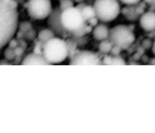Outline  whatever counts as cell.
I'll use <instances>...</instances> for the list:
<instances>
[{"label":"cell","mask_w":155,"mask_h":133,"mask_svg":"<svg viewBox=\"0 0 155 133\" xmlns=\"http://www.w3.org/2000/svg\"><path fill=\"white\" fill-rule=\"evenodd\" d=\"M18 24L16 4L13 0H0L1 45L10 41Z\"/></svg>","instance_id":"1"},{"label":"cell","mask_w":155,"mask_h":133,"mask_svg":"<svg viewBox=\"0 0 155 133\" xmlns=\"http://www.w3.org/2000/svg\"><path fill=\"white\" fill-rule=\"evenodd\" d=\"M42 55L49 64L64 62L68 57L67 42L60 37H53L44 45Z\"/></svg>","instance_id":"2"},{"label":"cell","mask_w":155,"mask_h":133,"mask_svg":"<svg viewBox=\"0 0 155 133\" xmlns=\"http://www.w3.org/2000/svg\"><path fill=\"white\" fill-rule=\"evenodd\" d=\"M119 0H95L93 7L96 16L102 22H110L116 19L120 11Z\"/></svg>","instance_id":"3"},{"label":"cell","mask_w":155,"mask_h":133,"mask_svg":"<svg viewBox=\"0 0 155 133\" xmlns=\"http://www.w3.org/2000/svg\"><path fill=\"white\" fill-rule=\"evenodd\" d=\"M108 39L114 45L122 49L130 47L135 41V35L131 29L124 24H117L110 29Z\"/></svg>","instance_id":"4"},{"label":"cell","mask_w":155,"mask_h":133,"mask_svg":"<svg viewBox=\"0 0 155 133\" xmlns=\"http://www.w3.org/2000/svg\"><path fill=\"white\" fill-rule=\"evenodd\" d=\"M61 21L64 28L70 33L84 27L86 24L81 11L76 6L62 10Z\"/></svg>","instance_id":"5"},{"label":"cell","mask_w":155,"mask_h":133,"mask_svg":"<svg viewBox=\"0 0 155 133\" xmlns=\"http://www.w3.org/2000/svg\"><path fill=\"white\" fill-rule=\"evenodd\" d=\"M26 8L28 15L35 20L47 19L53 9L51 0H28Z\"/></svg>","instance_id":"6"},{"label":"cell","mask_w":155,"mask_h":133,"mask_svg":"<svg viewBox=\"0 0 155 133\" xmlns=\"http://www.w3.org/2000/svg\"><path fill=\"white\" fill-rule=\"evenodd\" d=\"M101 63V59L98 55L91 51L82 50L78 51L73 56L70 62V65H99Z\"/></svg>","instance_id":"7"},{"label":"cell","mask_w":155,"mask_h":133,"mask_svg":"<svg viewBox=\"0 0 155 133\" xmlns=\"http://www.w3.org/2000/svg\"><path fill=\"white\" fill-rule=\"evenodd\" d=\"M61 10L60 8L55 7L47 18L48 28L51 29L56 34L62 36L67 32L63 27L61 21Z\"/></svg>","instance_id":"8"},{"label":"cell","mask_w":155,"mask_h":133,"mask_svg":"<svg viewBox=\"0 0 155 133\" xmlns=\"http://www.w3.org/2000/svg\"><path fill=\"white\" fill-rule=\"evenodd\" d=\"M140 27L146 32L155 30V11H147L142 13L139 18Z\"/></svg>","instance_id":"9"},{"label":"cell","mask_w":155,"mask_h":133,"mask_svg":"<svg viewBox=\"0 0 155 133\" xmlns=\"http://www.w3.org/2000/svg\"><path fill=\"white\" fill-rule=\"evenodd\" d=\"M22 65H50L42 54L31 53L26 55L22 60Z\"/></svg>","instance_id":"10"},{"label":"cell","mask_w":155,"mask_h":133,"mask_svg":"<svg viewBox=\"0 0 155 133\" xmlns=\"http://www.w3.org/2000/svg\"><path fill=\"white\" fill-rule=\"evenodd\" d=\"M110 29L104 24H98L92 31L94 39L99 42L108 39Z\"/></svg>","instance_id":"11"},{"label":"cell","mask_w":155,"mask_h":133,"mask_svg":"<svg viewBox=\"0 0 155 133\" xmlns=\"http://www.w3.org/2000/svg\"><path fill=\"white\" fill-rule=\"evenodd\" d=\"M56 34L50 28H46L42 29L39 31L37 35V39L39 42L43 45L50 39L55 37Z\"/></svg>","instance_id":"12"},{"label":"cell","mask_w":155,"mask_h":133,"mask_svg":"<svg viewBox=\"0 0 155 133\" xmlns=\"http://www.w3.org/2000/svg\"><path fill=\"white\" fill-rule=\"evenodd\" d=\"M82 16L85 21H88L89 19L93 18L96 16V13L94 8L93 5H85L81 10Z\"/></svg>","instance_id":"13"},{"label":"cell","mask_w":155,"mask_h":133,"mask_svg":"<svg viewBox=\"0 0 155 133\" xmlns=\"http://www.w3.org/2000/svg\"><path fill=\"white\" fill-rule=\"evenodd\" d=\"M113 45H114L113 44V43L108 39H107L100 42L99 45V50L102 53L107 54L108 53H110Z\"/></svg>","instance_id":"14"},{"label":"cell","mask_w":155,"mask_h":133,"mask_svg":"<svg viewBox=\"0 0 155 133\" xmlns=\"http://www.w3.org/2000/svg\"><path fill=\"white\" fill-rule=\"evenodd\" d=\"M68 47V56L71 58L73 56L75 55V54L78 52L76 51L77 44L75 42L73 41H67Z\"/></svg>","instance_id":"15"},{"label":"cell","mask_w":155,"mask_h":133,"mask_svg":"<svg viewBox=\"0 0 155 133\" xmlns=\"http://www.w3.org/2000/svg\"><path fill=\"white\" fill-rule=\"evenodd\" d=\"M74 2L73 1V0H61L60 1L59 7L61 10H63L68 8L73 7Z\"/></svg>","instance_id":"16"},{"label":"cell","mask_w":155,"mask_h":133,"mask_svg":"<svg viewBox=\"0 0 155 133\" xmlns=\"http://www.w3.org/2000/svg\"><path fill=\"white\" fill-rule=\"evenodd\" d=\"M85 25L81 28H80L79 29L72 32V35L76 38V39H78V38H82L86 34V31H85Z\"/></svg>","instance_id":"17"},{"label":"cell","mask_w":155,"mask_h":133,"mask_svg":"<svg viewBox=\"0 0 155 133\" xmlns=\"http://www.w3.org/2000/svg\"><path fill=\"white\" fill-rule=\"evenodd\" d=\"M125 62L124 60L118 56H113L111 57L110 65H124Z\"/></svg>","instance_id":"18"},{"label":"cell","mask_w":155,"mask_h":133,"mask_svg":"<svg viewBox=\"0 0 155 133\" xmlns=\"http://www.w3.org/2000/svg\"><path fill=\"white\" fill-rule=\"evenodd\" d=\"M15 51H13L12 48H7L4 51V57L7 60H12L15 57Z\"/></svg>","instance_id":"19"},{"label":"cell","mask_w":155,"mask_h":133,"mask_svg":"<svg viewBox=\"0 0 155 133\" xmlns=\"http://www.w3.org/2000/svg\"><path fill=\"white\" fill-rule=\"evenodd\" d=\"M121 3L127 5H134L139 3L142 0H119Z\"/></svg>","instance_id":"20"},{"label":"cell","mask_w":155,"mask_h":133,"mask_svg":"<svg viewBox=\"0 0 155 133\" xmlns=\"http://www.w3.org/2000/svg\"><path fill=\"white\" fill-rule=\"evenodd\" d=\"M98 21H99L98 18L96 16H94L93 18L89 19L88 21H86V22L94 28L95 26H96L98 24Z\"/></svg>","instance_id":"21"},{"label":"cell","mask_w":155,"mask_h":133,"mask_svg":"<svg viewBox=\"0 0 155 133\" xmlns=\"http://www.w3.org/2000/svg\"><path fill=\"white\" fill-rule=\"evenodd\" d=\"M122 48L116 45H113L110 53L113 56H118Z\"/></svg>","instance_id":"22"},{"label":"cell","mask_w":155,"mask_h":133,"mask_svg":"<svg viewBox=\"0 0 155 133\" xmlns=\"http://www.w3.org/2000/svg\"><path fill=\"white\" fill-rule=\"evenodd\" d=\"M147 3L155 6V0H145Z\"/></svg>","instance_id":"23"},{"label":"cell","mask_w":155,"mask_h":133,"mask_svg":"<svg viewBox=\"0 0 155 133\" xmlns=\"http://www.w3.org/2000/svg\"><path fill=\"white\" fill-rule=\"evenodd\" d=\"M151 50H152L153 53L155 55V42L153 43V45L151 47Z\"/></svg>","instance_id":"24"},{"label":"cell","mask_w":155,"mask_h":133,"mask_svg":"<svg viewBox=\"0 0 155 133\" xmlns=\"http://www.w3.org/2000/svg\"><path fill=\"white\" fill-rule=\"evenodd\" d=\"M73 1L74 2H76V3L79 4V3H81V2H83L84 0H73Z\"/></svg>","instance_id":"25"}]
</instances>
